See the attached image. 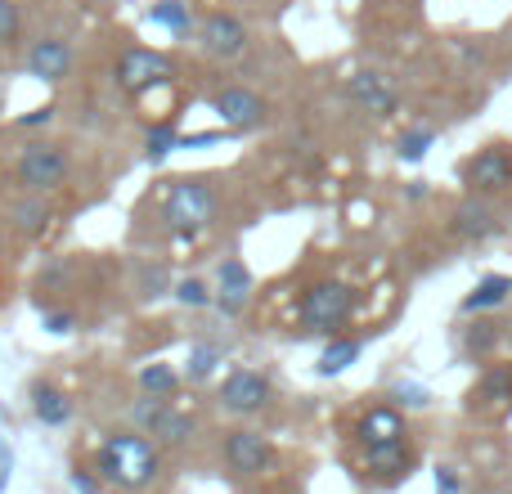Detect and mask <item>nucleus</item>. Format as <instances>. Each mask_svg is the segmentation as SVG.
<instances>
[{"mask_svg": "<svg viewBox=\"0 0 512 494\" xmlns=\"http://www.w3.org/2000/svg\"><path fill=\"white\" fill-rule=\"evenodd\" d=\"M45 324H50V333H68V328H72V319H68V315H50V319H45Z\"/></svg>", "mask_w": 512, "mask_h": 494, "instance_id": "obj_33", "label": "nucleus"}, {"mask_svg": "<svg viewBox=\"0 0 512 494\" xmlns=\"http://www.w3.org/2000/svg\"><path fill=\"white\" fill-rule=\"evenodd\" d=\"M117 77H122L126 90H149V86H162V81L176 77L167 54L158 50H126L122 63H117Z\"/></svg>", "mask_w": 512, "mask_h": 494, "instance_id": "obj_6", "label": "nucleus"}, {"mask_svg": "<svg viewBox=\"0 0 512 494\" xmlns=\"http://www.w3.org/2000/svg\"><path fill=\"white\" fill-rule=\"evenodd\" d=\"M391 441H405V418L396 414L391 405H378L360 418V445H391Z\"/></svg>", "mask_w": 512, "mask_h": 494, "instance_id": "obj_12", "label": "nucleus"}, {"mask_svg": "<svg viewBox=\"0 0 512 494\" xmlns=\"http://www.w3.org/2000/svg\"><path fill=\"white\" fill-rule=\"evenodd\" d=\"M198 36H203V50L216 54V59H234V54H243V45H248V27L230 14H212Z\"/></svg>", "mask_w": 512, "mask_h": 494, "instance_id": "obj_10", "label": "nucleus"}, {"mask_svg": "<svg viewBox=\"0 0 512 494\" xmlns=\"http://www.w3.org/2000/svg\"><path fill=\"white\" fill-rule=\"evenodd\" d=\"M495 342H499V324H472L468 328V351L472 355H486Z\"/></svg>", "mask_w": 512, "mask_h": 494, "instance_id": "obj_26", "label": "nucleus"}, {"mask_svg": "<svg viewBox=\"0 0 512 494\" xmlns=\"http://www.w3.org/2000/svg\"><path fill=\"white\" fill-rule=\"evenodd\" d=\"M463 185L472 194H504L512 185V149L508 144H490L463 167Z\"/></svg>", "mask_w": 512, "mask_h": 494, "instance_id": "obj_3", "label": "nucleus"}, {"mask_svg": "<svg viewBox=\"0 0 512 494\" xmlns=\"http://www.w3.org/2000/svg\"><path fill=\"white\" fill-rule=\"evenodd\" d=\"M432 140H436V135L427 131V126H414V131H405V135L396 140V153H400L405 162H423L427 149H432Z\"/></svg>", "mask_w": 512, "mask_h": 494, "instance_id": "obj_22", "label": "nucleus"}, {"mask_svg": "<svg viewBox=\"0 0 512 494\" xmlns=\"http://www.w3.org/2000/svg\"><path fill=\"white\" fill-rule=\"evenodd\" d=\"M225 463H230V472H239V477H256V472L270 468V445L256 432H230L225 436Z\"/></svg>", "mask_w": 512, "mask_h": 494, "instance_id": "obj_8", "label": "nucleus"}, {"mask_svg": "<svg viewBox=\"0 0 512 494\" xmlns=\"http://www.w3.org/2000/svg\"><path fill=\"white\" fill-rule=\"evenodd\" d=\"M216 221V189L203 180H180L167 194V225L171 234H198Z\"/></svg>", "mask_w": 512, "mask_h": 494, "instance_id": "obj_2", "label": "nucleus"}, {"mask_svg": "<svg viewBox=\"0 0 512 494\" xmlns=\"http://www.w3.org/2000/svg\"><path fill=\"white\" fill-rule=\"evenodd\" d=\"M77 490H81V494H99V486L86 477V472H77Z\"/></svg>", "mask_w": 512, "mask_h": 494, "instance_id": "obj_34", "label": "nucleus"}, {"mask_svg": "<svg viewBox=\"0 0 512 494\" xmlns=\"http://www.w3.org/2000/svg\"><path fill=\"white\" fill-rule=\"evenodd\" d=\"M508 297H512V274H486V279L463 297V310H468V315H481V310L504 306Z\"/></svg>", "mask_w": 512, "mask_h": 494, "instance_id": "obj_15", "label": "nucleus"}, {"mask_svg": "<svg viewBox=\"0 0 512 494\" xmlns=\"http://www.w3.org/2000/svg\"><path fill=\"white\" fill-rule=\"evenodd\" d=\"M369 472H378V477H400V472H409V450H405V441L369 445Z\"/></svg>", "mask_w": 512, "mask_h": 494, "instance_id": "obj_18", "label": "nucleus"}, {"mask_svg": "<svg viewBox=\"0 0 512 494\" xmlns=\"http://www.w3.org/2000/svg\"><path fill=\"white\" fill-rule=\"evenodd\" d=\"M490 230H495V216H490L486 203H463L454 212V234L459 239H486Z\"/></svg>", "mask_w": 512, "mask_h": 494, "instance_id": "obj_17", "label": "nucleus"}, {"mask_svg": "<svg viewBox=\"0 0 512 494\" xmlns=\"http://www.w3.org/2000/svg\"><path fill=\"white\" fill-rule=\"evenodd\" d=\"M346 315H351V288H346V283H319V288H310L306 301H301L306 328H337Z\"/></svg>", "mask_w": 512, "mask_h": 494, "instance_id": "obj_4", "label": "nucleus"}, {"mask_svg": "<svg viewBox=\"0 0 512 494\" xmlns=\"http://www.w3.org/2000/svg\"><path fill=\"white\" fill-rule=\"evenodd\" d=\"M14 225H18L23 234H41V225H45V207H36V203L14 207Z\"/></svg>", "mask_w": 512, "mask_h": 494, "instance_id": "obj_28", "label": "nucleus"}, {"mask_svg": "<svg viewBox=\"0 0 512 494\" xmlns=\"http://www.w3.org/2000/svg\"><path fill=\"white\" fill-rule=\"evenodd\" d=\"M18 36V9L14 0H0V45H9Z\"/></svg>", "mask_w": 512, "mask_h": 494, "instance_id": "obj_29", "label": "nucleus"}, {"mask_svg": "<svg viewBox=\"0 0 512 494\" xmlns=\"http://www.w3.org/2000/svg\"><path fill=\"white\" fill-rule=\"evenodd\" d=\"M216 360H221V351H216V346H194V355H189V378L203 382L207 373L216 369Z\"/></svg>", "mask_w": 512, "mask_h": 494, "instance_id": "obj_25", "label": "nucleus"}, {"mask_svg": "<svg viewBox=\"0 0 512 494\" xmlns=\"http://www.w3.org/2000/svg\"><path fill=\"white\" fill-rule=\"evenodd\" d=\"M99 468H104V477L113 481V486L144 490L158 477V454H153V445L144 441V436L117 432V436H108L104 450H99Z\"/></svg>", "mask_w": 512, "mask_h": 494, "instance_id": "obj_1", "label": "nucleus"}, {"mask_svg": "<svg viewBox=\"0 0 512 494\" xmlns=\"http://www.w3.org/2000/svg\"><path fill=\"white\" fill-rule=\"evenodd\" d=\"M248 292H252V274L243 270V261H225L221 265V297H216V306H221L225 315H239V310L248 306Z\"/></svg>", "mask_w": 512, "mask_h": 494, "instance_id": "obj_14", "label": "nucleus"}, {"mask_svg": "<svg viewBox=\"0 0 512 494\" xmlns=\"http://www.w3.org/2000/svg\"><path fill=\"white\" fill-rule=\"evenodd\" d=\"M0 108H5V90H0Z\"/></svg>", "mask_w": 512, "mask_h": 494, "instance_id": "obj_35", "label": "nucleus"}, {"mask_svg": "<svg viewBox=\"0 0 512 494\" xmlns=\"http://www.w3.org/2000/svg\"><path fill=\"white\" fill-rule=\"evenodd\" d=\"M63 176H68V158L54 144H27L23 158H18V180L27 189H54L63 185Z\"/></svg>", "mask_w": 512, "mask_h": 494, "instance_id": "obj_5", "label": "nucleus"}, {"mask_svg": "<svg viewBox=\"0 0 512 494\" xmlns=\"http://www.w3.org/2000/svg\"><path fill=\"white\" fill-rule=\"evenodd\" d=\"M436 494H459V472H454V468H436Z\"/></svg>", "mask_w": 512, "mask_h": 494, "instance_id": "obj_31", "label": "nucleus"}, {"mask_svg": "<svg viewBox=\"0 0 512 494\" xmlns=\"http://www.w3.org/2000/svg\"><path fill=\"white\" fill-rule=\"evenodd\" d=\"M176 297L185 301V306H207V301H212V292H207L198 279H185V283L176 288Z\"/></svg>", "mask_w": 512, "mask_h": 494, "instance_id": "obj_30", "label": "nucleus"}, {"mask_svg": "<svg viewBox=\"0 0 512 494\" xmlns=\"http://www.w3.org/2000/svg\"><path fill=\"white\" fill-rule=\"evenodd\" d=\"M153 23L171 27V32H185L189 14H185V5H180V0H158V5H153Z\"/></svg>", "mask_w": 512, "mask_h": 494, "instance_id": "obj_24", "label": "nucleus"}, {"mask_svg": "<svg viewBox=\"0 0 512 494\" xmlns=\"http://www.w3.org/2000/svg\"><path fill=\"white\" fill-rule=\"evenodd\" d=\"M32 409H36V418H41L45 427H63L72 418V405H68V396H63L59 387H36L32 391Z\"/></svg>", "mask_w": 512, "mask_h": 494, "instance_id": "obj_16", "label": "nucleus"}, {"mask_svg": "<svg viewBox=\"0 0 512 494\" xmlns=\"http://www.w3.org/2000/svg\"><path fill=\"white\" fill-rule=\"evenodd\" d=\"M176 144H180V135L171 131V126H158V131L149 135V158H153V162H162L171 149H176Z\"/></svg>", "mask_w": 512, "mask_h": 494, "instance_id": "obj_27", "label": "nucleus"}, {"mask_svg": "<svg viewBox=\"0 0 512 494\" xmlns=\"http://www.w3.org/2000/svg\"><path fill=\"white\" fill-rule=\"evenodd\" d=\"M216 113L225 117V126H234V131H252V126L265 122V99L252 95V90L234 86V90H221L216 95Z\"/></svg>", "mask_w": 512, "mask_h": 494, "instance_id": "obj_9", "label": "nucleus"}, {"mask_svg": "<svg viewBox=\"0 0 512 494\" xmlns=\"http://www.w3.org/2000/svg\"><path fill=\"white\" fill-rule=\"evenodd\" d=\"M355 360H360V342H333L324 355H319V373L333 378V373H342L346 364H355Z\"/></svg>", "mask_w": 512, "mask_h": 494, "instance_id": "obj_20", "label": "nucleus"}, {"mask_svg": "<svg viewBox=\"0 0 512 494\" xmlns=\"http://www.w3.org/2000/svg\"><path fill=\"white\" fill-rule=\"evenodd\" d=\"M351 99L364 104L369 113H378V117L396 113V90H391L387 77H378V72H360V77L351 81Z\"/></svg>", "mask_w": 512, "mask_h": 494, "instance_id": "obj_13", "label": "nucleus"}, {"mask_svg": "<svg viewBox=\"0 0 512 494\" xmlns=\"http://www.w3.org/2000/svg\"><path fill=\"white\" fill-rule=\"evenodd\" d=\"M265 400H270V382L252 369L230 373L221 387V405L234 409V414H256V409H265Z\"/></svg>", "mask_w": 512, "mask_h": 494, "instance_id": "obj_7", "label": "nucleus"}, {"mask_svg": "<svg viewBox=\"0 0 512 494\" xmlns=\"http://www.w3.org/2000/svg\"><path fill=\"white\" fill-rule=\"evenodd\" d=\"M153 432H158L167 445H180V441H189V432H194V423H189L185 414H171V409H162V414H158V423H153Z\"/></svg>", "mask_w": 512, "mask_h": 494, "instance_id": "obj_23", "label": "nucleus"}, {"mask_svg": "<svg viewBox=\"0 0 512 494\" xmlns=\"http://www.w3.org/2000/svg\"><path fill=\"white\" fill-rule=\"evenodd\" d=\"M176 369L171 364H149V369L140 373V391H149V396H171L176 391Z\"/></svg>", "mask_w": 512, "mask_h": 494, "instance_id": "obj_21", "label": "nucleus"}, {"mask_svg": "<svg viewBox=\"0 0 512 494\" xmlns=\"http://www.w3.org/2000/svg\"><path fill=\"white\" fill-rule=\"evenodd\" d=\"M472 400H477V405H508L512 400V369H490L486 378L477 382Z\"/></svg>", "mask_w": 512, "mask_h": 494, "instance_id": "obj_19", "label": "nucleus"}, {"mask_svg": "<svg viewBox=\"0 0 512 494\" xmlns=\"http://www.w3.org/2000/svg\"><path fill=\"white\" fill-rule=\"evenodd\" d=\"M27 68H32V77H41V81H59L63 72L72 68L68 41H59V36H45V41H36L32 50H27Z\"/></svg>", "mask_w": 512, "mask_h": 494, "instance_id": "obj_11", "label": "nucleus"}, {"mask_svg": "<svg viewBox=\"0 0 512 494\" xmlns=\"http://www.w3.org/2000/svg\"><path fill=\"white\" fill-rule=\"evenodd\" d=\"M9 472H14V454H9V445L0 441V490L9 486Z\"/></svg>", "mask_w": 512, "mask_h": 494, "instance_id": "obj_32", "label": "nucleus"}]
</instances>
